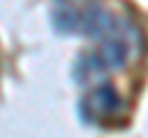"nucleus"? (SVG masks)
I'll use <instances>...</instances> for the list:
<instances>
[{
  "mask_svg": "<svg viewBox=\"0 0 148 138\" xmlns=\"http://www.w3.org/2000/svg\"><path fill=\"white\" fill-rule=\"evenodd\" d=\"M82 27H84V32L89 37L106 40L111 35H116L119 25H116V17L111 15L109 10H104V8H91L84 15V20H82Z\"/></svg>",
  "mask_w": 148,
  "mask_h": 138,
  "instance_id": "f257e3e1",
  "label": "nucleus"
},
{
  "mask_svg": "<svg viewBox=\"0 0 148 138\" xmlns=\"http://www.w3.org/2000/svg\"><path fill=\"white\" fill-rule=\"evenodd\" d=\"M96 59L101 62L104 72L121 69L123 64L128 62V42H126L123 37H119V35L106 37L104 44H101V49H99V54H96Z\"/></svg>",
  "mask_w": 148,
  "mask_h": 138,
  "instance_id": "f03ea898",
  "label": "nucleus"
},
{
  "mask_svg": "<svg viewBox=\"0 0 148 138\" xmlns=\"http://www.w3.org/2000/svg\"><path fill=\"white\" fill-rule=\"evenodd\" d=\"M119 106H121V99L111 86H99L89 96V109L96 116H111V113L119 111Z\"/></svg>",
  "mask_w": 148,
  "mask_h": 138,
  "instance_id": "7ed1b4c3",
  "label": "nucleus"
},
{
  "mask_svg": "<svg viewBox=\"0 0 148 138\" xmlns=\"http://www.w3.org/2000/svg\"><path fill=\"white\" fill-rule=\"evenodd\" d=\"M54 25H57L59 30L74 32L77 27L82 25V20H77V12H72V10H57L54 12Z\"/></svg>",
  "mask_w": 148,
  "mask_h": 138,
  "instance_id": "20e7f679",
  "label": "nucleus"
}]
</instances>
